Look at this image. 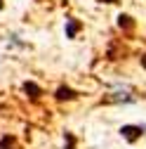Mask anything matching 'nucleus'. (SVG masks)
<instances>
[{"label": "nucleus", "instance_id": "1", "mask_svg": "<svg viewBox=\"0 0 146 149\" xmlns=\"http://www.w3.org/2000/svg\"><path fill=\"white\" fill-rule=\"evenodd\" d=\"M139 97L134 95L132 90H127V88H118L116 92H108V95H104L101 100H99V104L104 107H108V104H134Z\"/></svg>", "mask_w": 146, "mask_h": 149}, {"label": "nucleus", "instance_id": "2", "mask_svg": "<svg viewBox=\"0 0 146 149\" xmlns=\"http://www.w3.org/2000/svg\"><path fill=\"white\" fill-rule=\"evenodd\" d=\"M120 137L127 142V144H134L137 140H141L144 137V133H146V128L144 125H139V123H125V125H120Z\"/></svg>", "mask_w": 146, "mask_h": 149}, {"label": "nucleus", "instance_id": "3", "mask_svg": "<svg viewBox=\"0 0 146 149\" xmlns=\"http://www.w3.org/2000/svg\"><path fill=\"white\" fill-rule=\"evenodd\" d=\"M78 97H80V92L76 88H71V85H59L54 90V100L57 102H76Z\"/></svg>", "mask_w": 146, "mask_h": 149}, {"label": "nucleus", "instance_id": "4", "mask_svg": "<svg viewBox=\"0 0 146 149\" xmlns=\"http://www.w3.org/2000/svg\"><path fill=\"white\" fill-rule=\"evenodd\" d=\"M21 92H24L31 102H38V100L43 97V88H40L38 83H33V81H24V83H21Z\"/></svg>", "mask_w": 146, "mask_h": 149}, {"label": "nucleus", "instance_id": "5", "mask_svg": "<svg viewBox=\"0 0 146 149\" xmlns=\"http://www.w3.org/2000/svg\"><path fill=\"white\" fill-rule=\"evenodd\" d=\"M80 31H83V22L76 19V17H66V24H64V33H66V38L73 40Z\"/></svg>", "mask_w": 146, "mask_h": 149}, {"label": "nucleus", "instance_id": "6", "mask_svg": "<svg viewBox=\"0 0 146 149\" xmlns=\"http://www.w3.org/2000/svg\"><path fill=\"white\" fill-rule=\"evenodd\" d=\"M118 29L123 31V33H130V31H134V19H132V14H127V12H120L118 14Z\"/></svg>", "mask_w": 146, "mask_h": 149}, {"label": "nucleus", "instance_id": "7", "mask_svg": "<svg viewBox=\"0 0 146 149\" xmlns=\"http://www.w3.org/2000/svg\"><path fill=\"white\" fill-rule=\"evenodd\" d=\"M0 149H21L19 147V140H17V135H3L0 137Z\"/></svg>", "mask_w": 146, "mask_h": 149}, {"label": "nucleus", "instance_id": "8", "mask_svg": "<svg viewBox=\"0 0 146 149\" xmlns=\"http://www.w3.org/2000/svg\"><path fill=\"white\" fill-rule=\"evenodd\" d=\"M76 147H78V137L71 130H66L64 133V149H76Z\"/></svg>", "mask_w": 146, "mask_h": 149}, {"label": "nucleus", "instance_id": "9", "mask_svg": "<svg viewBox=\"0 0 146 149\" xmlns=\"http://www.w3.org/2000/svg\"><path fill=\"white\" fill-rule=\"evenodd\" d=\"M10 43H12V45H17V47H28V43L19 40V36H17V33H12V36H10Z\"/></svg>", "mask_w": 146, "mask_h": 149}, {"label": "nucleus", "instance_id": "10", "mask_svg": "<svg viewBox=\"0 0 146 149\" xmlns=\"http://www.w3.org/2000/svg\"><path fill=\"white\" fill-rule=\"evenodd\" d=\"M139 64H141V69H146V52L139 54Z\"/></svg>", "mask_w": 146, "mask_h": 149}, {"label": "nucleus", "instance_id": "11", "mask_svg": "<svg viewBox=\"0 0 146 149\" xmlns=\"http://www.w3.org/2000/svg\"><path fill=\"white\" fill-rule=\"evenodd\" d=\"M97 3H106V5H116V3H120V0H97Z\"/></svg>", "mask_w": 146, "mask_h": 149}, {"label": "nucleus", "instance_id": "12", "mask_svg": "<svg viewBox=\"0 0 146 149\" xmlns=\"http://www.w3.org/2000/svg\"><path fill=\"white\" fill-rule=\"evenodd\" d=\"M5 10V0H0V12H3Z\"/></svg>", "mask_w": 146, "mask_h": 149}]
</instances>
